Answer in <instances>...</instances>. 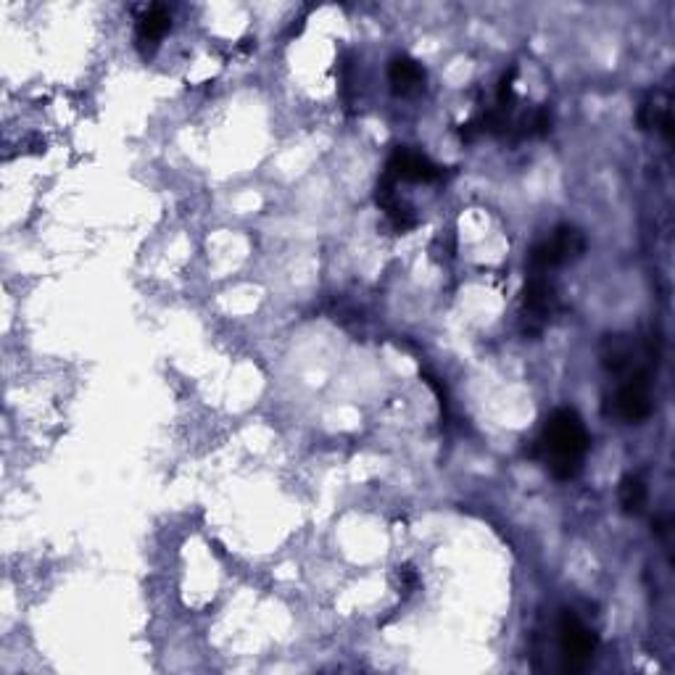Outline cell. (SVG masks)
<instances>
[{
    "instance_id": "52a82bcc",
    "label": "cell",
    "mask_w": 675,
    "mask_h": 675,
    "mask_svg": "<svg viewBox=\"0 0 675 675\" xmlns=\"http://www.w3.org/2000/svg\"><path fill=\"white\" fill-rule=\"evenodd\" d=\"M169 27H172V16H169L167 8H164V6L148 8L146 14L140 16L138 35H135L140 51H143V53L156 51L161 40H164V35L169 32Z\"/></svg>"
},
{
    "instance_id": "6da1fadb",
    "label": "cell",
    "mask_w": 675,
    "mask_h": 675,
    "mask_svg": "<svg viewBox=\"0 0 675 675\" xmlns=\"http://www.w3.org/2000/svg\"><path fill=\"white\" fill-rule=\"evenodd\" d=\"M541 446L546 451V465L557 480H573L583 470V457L591 449V433L573 409H557L544 425Z\"/></svg>"
},
{
    "instance_id": "3957f363",
    "label": "cell",
    "mask_w": 675,
    "mask_h": 675,
    "mask_svg": "<svg viewBox=\"0 0 675 675\" xmlns=\"http://www.w3.org/2000/svg\"><path fill=\"white\" fill-rule=\"evenodd\" d=\"M586 251V238L578 227H557L554 235L544 243H538L533 251H530V267L533 272H541L546 275L549 269L562 267V264L573 262L578 256H583Z\"/></svg>"
},
{
    "instance_id": "30bf717a",
    "label": "cell",
    "mask_w": 675,
    "mask_h": 675,
    "mask_svg": "<svg viewBox=\"0 0 675 675\" xmlns=\"http://www.w3.org/2000/svg\"><path fill=\"white\" fill-rule=\"evenodd\" d=\"M617 496H620V507H623L625 515H639L646 504V483L641 475L636 472H628L623 480H620V488H617Z\"/></svg>"
},
{
    "instance_id": "5b68a950",
    "label": "cell",
    "mask_w": 675,
    "mask_h": 675,
    "mask_svg": "<svg viewBox=\"0 0 675 675\" xmlns=\"http://www.w3.org/2000/svg\"><path fill=\"white\" fill-rule=\"evenodd\" d=\"M393 180H409V182H433L441 180V167L425 156V153L409 151V148H396L393 156L388 159V169H385Z\"/></svg>"
},
{
    "instance_id": "ba28073f",
    "label": "cell",
    "mask_w": 675,
    "mask_h": 675,
    "mask_svg": "<svg viewBox=\"0 0 675 675\" xmlns=\"http://www.w3.org/2000/svg\"><path fill=\"white\" fill-rule=\"evenodd\" d=\"M388 80L396 95H412L425 85V72L422 66L407 56H396L388 66Z\"/></svg>"
},
{
    "instance_id": "277c9868",
    "label": "cell",
    "mask_w": 675,
    "mask_h": 675,
    "mask_svg": "<svg viewBox=\"0 0 675 675\" xmlns=\"http://www.w3.org/2000/svg\"><path fill=\"white\" fill-rule=\"evenodd\" d=\"M615 409L631 425L649 420V414H652V383H649V372H628V378H625V383L620 385V391L615 396Z\"/></svg>"
},
{
    "instance_id": "8992f818",
    "label": "cell",
    "mask_w": 675,
    "mask_h": 675,
    "mask_svg": "<svg viewBox=\"0 0 675 675\" xmlns=\"http://www.w3.org/2000/svg\"><path fill=\"white\" fill-rule=\"evenodd\" d=\"M554 304H557L554 285L541 272H533V277L525 285V314L530 317V322H538V330L552 317Z\"/></svg>"
},
{
    "instance_id": "8fae6325",
    "label": "cell",
    "mask_w": 675,
    "mask_h": 675,
    "mask_svg": "<svg viewBox=\"0 0 675 675\" xmlns=\"http://www.w3.org/2000/svg\"><path fill=\"white\" fill-rule=\"evenodd\" d=\"M399 583H401V588L407 591V594H412L414 588H417V573H414L412 567H409V565L399 567Z\"/></svg>"
},
{
    "instance_id": "7a4b0ae2",
    "label": "cell",
    "mask_w": 675,
    "mask_h": 675,
    "mask_svg": "<svg viewBox=\"0 0 675 675\" xmlns=\"http://www.w3.org/2000/svg\"><path fill=\"white\" fill-rule=\"evenodd\" d=\"M559 652L565 673H583L591 665L596 652V633L583 623L575 612L565 610L559 617Z\"/></svg>"
},
{
    "instance_id": "9c48e42d",
    "label": "cell",
    "mask_w": 675,
    "mask_h": 675,
    "mask_svg": "<svg viewBox=\"0 0 675 675\" xmlns=\"http://www.w3.org/2000/svg\"><path fill=\"white\" fill-rule=\"evenodd\" d=\"M633 359H636V351H633V343L625 338V335H607L602 343V362L604 367L615 375H623V372L633 370Z\"/></svg>"
}]
</instances>
